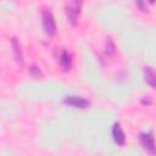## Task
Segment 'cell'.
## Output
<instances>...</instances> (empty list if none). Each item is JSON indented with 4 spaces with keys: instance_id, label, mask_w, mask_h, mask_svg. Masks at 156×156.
I'll list each match as a JSON object with an SVG mask.
<instances>
[{
    "instance_id": "obj_1",
    "label": "cell",
    "mask_w": 156,
    "mask_h": 156,
    "mask_svg": "<svg viewBox=\"0 0 156 156\" xmlns=\"http://www.w3.org/2000/svg\"><path fill=\"white\" fill-rule=\"evenodd\" d=\"M82 4H83V0H71L69 4H67V6H66V15H67L68 21L72 24L78 23Z\"/></svg>"
},
{
    "instance_id": "obj_2",
    "label": "cell",
    "mask_w": 156,
    "mask_h": 156,
    "mask_svg": "<svg viewBox=\"0 0 156 156\" xmlns=\"http://www.w3.org/2000/svg\"><path fill=\"white\" fill-rule=\"evenodd\" d=\"M41 20H43V27L45 33L49 37H52L56 33V23L52 13L49 10H43L41 12Z\"/></svg>"
},
{
    "instance_id": "obj_3",
    "label": "cell",
    "mask_w": 156,
    "mask_h": 156,
    "mask_svg": "<svg viewBox=\"0 0 156 156\" xmlns=\"http://www.w3.org/2000/svg\"><path fill=\"white\" fill-rule=\"evenodd\" d=\"M139 140H140V144L143 145V147L150 152L151 155H155L156 154V146H155V139L152 136L151 133H141L140 136H139Z\"/></svg>"
},
{
    "instance_id": "obj_4",
    "label": "cell",
    "mask_w": 156,
    "mask_h": 156,
    "mask_svg": "<svg viewBox=\"0 0 156 156\" xmlns=\"http://www.w3.org/2000/svg\"><path fill=\"white\" fill-rule=\"evenodd\" d=\"M63 102L66 105H69V106H73V107H77V108H87L90 105L89 100H87L82 96H76V95L66 96L63 99Z\"/></svg>"
},
{
    "instance_id": "obj_5",
    "label": "cell",
    "mask_w": 156,
    "mask_h": 156,
    "mask_svg": "<svg viewBox=\"0 0 156 156\" xmlns=\"http://www.w3.org/2000/svg\"><path fill=\"white\" fill-rule=\"evenodd\" d=\"M112 136H113V140L117 145H123L124 141H126V135L119 126V123H115L113 127H112Z\"/></svg>"
},
{
    "instance_id": "obj_6",
    "label": "cell",
    "mask_w": 156,
    "mask_h": 156,
    "mask_svg": "<svg viewBox=\"0 0 156 156\" xmlns=\"http://www.w3.org/2000/svg\"><path fill=\"white\" fill-rule=\"evenodd\" d=\"M144 78H145V82L151 85L152 88L156 89V71L149 66L144 67Z\"/></svg>"
},
{
    "instance_id": "obj_7",
    "label": "cell",
    "mask_w": 156,
    "mask_h": 156,
    "mask_svg": "<svg viewBox=\"0 0 156 156\" xmlns=\"http://www.w3.org/2000/svg\"><path fill=\"white\" fill-rule=\"evenodd\" d=\"M58 61H60V65H61L62 69L63 71H68L71 68V65H72V56L67 50H62L61 54H60Z\"/></svg>"
},
{
    "instance_id": "obj_8",
    "label": "cell",
    "mask_w": 156,
    "mask_h": 156,
    "mask_svg": "<svg viewBox=\"0 0 156 156\" xmlns=\"http://www.w3.org/2000/svg\"><path fill=\"white\" fill-rule=\"evenodd\" d=\"M11 46H12V51H13V55H15L16 61H17L20 65H22V63H23V56H22V51H21L20 43L17 41L16 38H12V39H11Z\"/></svg>"
},
{
    "instance_id": "obj_9",
    "label": "cell",
    "mask_w": 156,
    "mask_h": 156,
    "mask_svg": "<svg viewBox=\"0 0 156 156\" xmlns=\"http://www.w3.org/2000/svg\"><path fill=\"white\" fill-rule=\"evenodd\" d=\"M113 54H115V44H113L112 39H111V38H108V39H107V41H106L105 55H106V57H111Z\"/></svg>"
},
{
    "instance_id": "obj_10",
    "label": "cell",
    "mask_w": 156,
    "mask_h": 156,
    "mask_svg": "<svg viewBox=\"0 0 156 156\" xmlns=\"http://www.w3.org/2000/svg\"><path fill=\"white\" fill-rule=\"evenodd\" d=\"M29 73H30V76H32L33 78H39V77H41V76H43V73H41L40 68H39V67H37L35 65H32V66H30V68H29Z\"/></svg>"
},
{
    "instance_id": "obj_11",
    "label": "cell",
    "mask_w": 156,
    "mask_h": 156,
    "mask_svg": "<svg viewBox=\"0 0 156 156\" xmlns=\"http://www.w3.org/2000/svg\"><path fill=\"white\" fill-rule=\"evenodd\" d=\"M136 4H138V6H139L143 11H146V7H145V5H144V0H136Z\"/></svg>"
},
{
    "instance_id": "obj_12",
    "label": "cell",
    "mask_w": 156,
    "mask_h": 156,
    "mask_svg": "<svg viewBox=\"0 0 156 156\" xmlns=\"http://www.w3.org/2000/svg\"><path fill=\"white\" fill-rule=\"evenodd\" d=\"M149 1H150V2H155V0H149Z\"/></svg>"
}]
</instances>
